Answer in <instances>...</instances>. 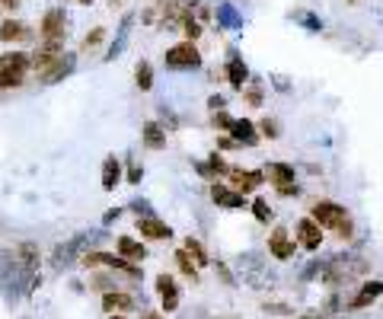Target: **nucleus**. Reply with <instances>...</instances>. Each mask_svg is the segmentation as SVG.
I'll return each instance as SVG.
<instances>
[{"mask_svg": "<svg viewBox=\"0 0 383 319\" xmlns=\"http://www.w3.org/2000/svg\"><path fill=\"white\" fill-rule=\"evenodd\" d=\"M361 274H371V262L361 259V255H351V252L336 255V259L323 262V268H319V278H323L329 287H342V284L361 278Z\"/></svg>", "mask_w": 383, "mask_h": 319, "instance_id": "1", "label": "nucleus"}, {"mask_svg": "<svg viewBox=\"0 0 383 319\" xmlns=\"http://www.w3.org/2000/svg\"><path fill=\"white\" fill-rule=\"evenodd\" d=\"M106 233L103 230H90V233H80V237H74L71 243H61V246L55 249V255H51V265H55L58 272L61 268H67V265L74 262L77 255L84 252V246H96V243H103Z\"/></svg>", "mask_w": 383, "mask_h": 319, "instance_id": "2", "label": "nucleus"}, {"mask_svg": "<svg viewBox=\"0 0 383 319\" xmlns=\"http://www.w3.org/2000/svg\"><path fill=\"white\" fill-rule=\"evenodd\" d=\"M262 176H265V179L275 185V191L284 195V198H297L300 195L297 173H294V166L291 163H269L265 169H262Z\"/></svg>", "mask_w": 383, "mask_h": 319, "instance_id": "3", "label": "nucleus"}, {"mask_svg": "<svg viewBox=\"0 0 383 319\" xmlns=\"http://www.w3.org/2000/svg\"><path fill=\"white\" fill-rule=\"evenodd\" d=\"M80 259H84V265H86V268H99V265H106V268H112V272H122L125 278H140V268H138L134 262L122 259V255L103 252V249H93V252H84Z\"/></svg>", "mask_w": 383, "mask_h": 319, "instance_id": "4", "label": "nucleus"}, {"mask_svg": "<svg viewBox=\"0 0 383 319\" xmlns=\"http://www.w3.org/2000/svg\"><path fill=\"white\" fill-rule=\"evenodd\" d=\"M29 55L23 51H13V55H0V90H13L23 83L26 77V67H29Z\"/></svg>", "mask_w": 383, "mask_h": 319, "instance_id": "5", "label": "nucleus"}, {"mask_svg": "<svg viewBox=\"0 0 383 319\" xmlns=\"http://www.w3.org/2000/svg\"><path fill=\"white\" fill-rule=\"evenodd\" d=\"M310 217L319 224V230H338L345 220H351V214H348L342 204H336V201H317L313 204V211H310Z\"/></svg>", "mask_w": 383, "mask_h": 319, "instance_id": "6", "label": "nucleus"}, {"mask_svg": "<svg viewBox=\"0 0 383 319\" xmlns=\"http://www.w3.org/2000/svg\"><path fill=\"white\" fill-rule=\"evenodd\" d=\"M227 179H230V189H234L236 195H253V191L265 182L262 169H243V166H230V169H227Z\"/></svg>", "mask_w": 383, "mask_h": 319, "instance_id": "7", "label": "nucleus"}, {"mask_svg": "<svg viewBox=\"0 0 383 319\" xmlns=\"http://www.w3.org/2000/svg\"><path fill=\"white\" fill-rule=\"evenodd\" d=\"M236 265H240V274H243L253 287H271V284H275V278H271L275 272H265V268H262L259 255H240Z\"/></svg>", "mask_w": 383, "mask_h": 319, "instance_id": "8", "label": "nucleus"}, {"mask_svg": "<svg viewBox=\"0 0 383 319\" xmlns=\"http://www.w3.org/2000/svg\"><path fill=\"white\" fill-rule=\"evenodd\" d=\"M163 61L169 64V67H201V55H198L195 42H179V45H173L163 55Z\"/></svg>", "mask_w": 383, "mask_h": 319, "instance_id": "9", "label": "nucleus"}, {"mask_svg": "<svg viewBox=\"0 0 383 319\" xmlns=\"http://www.w3.org/2000/svg\"><path fill=\"white\" fill-rule=\"evenodd\" d=\"M294 237H297L300 249H307V252H317L323 246V230H319V224L313 217H300L297 227H294Z\"/></svg>", "mask_w": 383, "mask_h": 319, "instance_id": "10", "label": "nucleus"}, {"mask_svg": "<svg viewBox=\"0 0 383 319\" xmlns=\"http://www.w3.org/2000/svg\"><path fill=\"white\" fill-rule=\"evenodd\" d=\"M64 32H67V13L61 7L48 10L45 19H42V38H45V42H61Z\"/></svg>", "mask_w": 383, "mask_h": 319, "instance_id": "11", "label": "nucleus"}, {"mask_svg": "<svg viewBox=\"0 0 383 319\" xmlns=\"http://www.w3.org/2000/svg\"><path fill=\"white\" fill-rule=\"evenodd\" d=\"M157 294H160V303H163V310L166 313H176L179 310V284H176V278L173 274H157Z\"/></svg>", "mask_w": 383, "mask_h": 319, "instance_id": "12", "label": "nucleus"}, {"mask_svg": "<svg viewBox=\"0 0 383 319\" xmlns=\"http://www.w3.org/2000/svg\"><path fill=\"white\" fill-rule=\"evenodd\" d=\"M269 252L278 259V262H288L291 255H294V243H291V237H288V227H275L269 233Z\"/></svg>", "mask_w": 383, "mask_h": 319, "instance_id": "13", "label": "nucleus"}, {"mask_svg": "<svg viewBox=\"0 0 383 319\" xmlns=\"http://www.w3.org/2000/svg\"><path fill=\"white\" fill-rule=\"evenodd\" d=\"M224 71H227V80H230V86H234V90H243V83L249 80V67H246V61L240 58V51H236V48H230Z\"/></svg>", "mask_w": 383, "mask_h": 319, "instance_id": "14", "label": "nucleus"}, {"mask_svg": "<svg viewBox=\"0 0 383 319\" xmlns=\"http://www.w3.org/2000/svg\"><path fill=\"white\" fill-rule=\"evenodd\" d=\"M74 64H77V55H74V51H67V55H61V58H58V61L51 64V67H48V71L42 73V77H38V80L45 83V86H51V83L64 80L67 73L74 71Z\"/></svg>", "mask_w": 383, "mask_h": 319, "instance_id": "15", "label": "nucleus"}, {"mask_svg": "<svg viewBox=\"0 0 383 319\" xmlns=\"http://www.w3.org/2000/svg\"><path fill=\"white\" fill-rule=\"evenodd\" d=\"M61 55H64V51H61V42H45V45L38 48L36 55L29 58V61H32V67H36L38 77H42V73H45L48 67H51V64H55Z\"/></svg>", "mask_w": 383, "mask_h": 319, "instance_id": "16", "label": "nucleus"}, {"mask_svg": "<svg viewBox=\"0 0 383 319\" xmlns=\"http://www.w3.org/2000/svg\"><path fill=\"white\" fill-rule=\"evenodd\" d=\"M230 137L236 141V147H256L259 144V131H256V125L249 119H234V125H230Z\"/></svg>", "mask_w": 383, "mask_h": 319, "instance_id": "17", "label": "nucleus"}, {"mask_svg": "<svg viewBox=\"0 0 383 319\" xmlns=\"http://www.w3.org/2000/svg\"><path fill=\"white\" fill-rule=\"evenodd\" d=\"M192 7H195V0H166V7H163V23H166V26H182V19L192 16Z\"/></svg>", "mask_w": 383, "mask_h": 319, "instance_id": "18", "label": "nucleus"}, {"mask_svg": "<svg viewBox=\"0 0 383 319\" xmlns=\"http://www.w3.org/2000/svg\"><path fill=\"white\" fill-rule=\"evenodd\" d=\"M195 169H198V176H201V179H211V182H217L221 176H227V169H230V166H227L224 156L214 150V154L208 156V160H198Z\"/></svg>", "mask_w": 383, "mask_h": 319, "instance_id": "19", "label": "nucleus"}, {"mask_svg": "<svg viewBox=\"0 0 383 319\" xmlns=\"http://www.w3.org/2000/svg\"><path fill=\"white\" fill-rule=\"evenodd\" d=\"M383 297V281H367L361 291L348 300V310H365V307H371L374 300H380Z\"/></svg>", "mask_w": 383, "mask_h": 319, "instance_id": "20", "label": "nucleus"}, {"mask_svg": "<svg viewBox=\"0 0 383 319\" xmlns=\"http://www.w3.org/2000/svg\"><path fill=\"white\" fill-rule=\"evenodd\" d=\"M138 230L144 239H169L173 237V230H169L160 217H138Z\"/></svg>", "mask_w": 383, "mask_h": 319, "instance_id": "21", "label": "nucleus"}, {"mask_svg": "<svg viewBox=\"0 0 383 319\" xmlns=\"http://www.w3.org/2000/svg\"><path fill=\"white\" fill-rule=\"evenodd\" d=\"M211 201H214L217 208H243V195H236L234 189H227V185H221V182H214L211 185Z\"/></svg>", "mask_w": 383, "mask_h": 319, "instance_id": "22", "label": "nucleus"}, {"mask_svg": "<svg viewBox=\"0 0 383 319\" xmlns=\"http://www.w3.org/2000/svg\"><path fill=\"white\" fill-rule=\"evenodd\" d=\"M122 182V160L115 154H109L103 160V189L106 191H115V185Z\"/></svg>", "mask_w": 383, "mask_h": 319, "instance_id": "23", "label": "nucleus"}, {"mask_svg": "<svg viewBox=\"0 0 383 319\" xmlns=\"http://www.w3.org/2000/svg\"><path fill=\"white\" fill-rule=\"evenodd\" d=\"M103 310L112 316V313H125V310H134V297L125 291H109L103 297Z\"/></svg>", "mask_w": 383, "mask_h": 319, "instance_id": "24", "label": "nucleus"}, {"mask_svg": "<svg viewBox=\"0 0 383 319\" xmlns=\"http://www.w3.org/2000/svg\"><path fill=\"white\" fill-rule=\"evenodd\" d=\"M29 38H32V32L23 23H16V19H3L0 23V42H29Z\"/></svg>", "mask_w": 383, "mask_h": 319, "instance_id": "25", "label": "nucleus"}, {"mask_svg": "<svg viewBox=\"0 0 383 319\" xmlns=\"http://www.w3.org/2000/svg\"><path fill=\"white\" fill-rule=\"evenodd\" d=\"M119 255L122 259H128V262H144L147 259V249H144V243H138V239H131V237H119Z\"/></svg>", "mask_w": 383, "mask_h": 319, "instance_id": "26", "label": "nucleus"}, {"mask_svg": "<svg viewBox=\"0 0 383 319\" xmlns=\"http://www.w3.org/2000/svg\"><path fill=\"white\" fill-rule=\"evenodd\" d=\"M140 137H144V147H150V150H163L166 147V131L160 128V121H147Z\"/></svg>", "mask_w": 383, "mask_h": 319, "instance_id": "27", "label": "nucleus"}, {"mask_svg": "<svg viewBox=\"0 0 383 319\" xmlns=\"http://www.w3.org/2000/svg\"><path fill=\"white\" fill-rule=\"evenodd\" d=\"M131 23H134V16H131V13H128V16L122 19V26H119V36H115V45L109 48V51H106V61H115V58H119V55H122V51H125V42H128Z\"/></svg>", "mask_w": 383, "mask_h": 319, "instance_id": "28", "label": "nucleus"}, {"mask_svg": "<svg viewBox=\"0 0 383 319\" xmlns=\"http://www.w3.org/2000/svg\"><path fill=\"white\" fill-rule=\"evenodd\" d=\"M182 249H186V255L198 265V272H201V268L211 262V259H208V252H205V246H201L195 237H186V239H182Z\"/></svg>", "mask_w": 383, "mask_h": 319, "instance_id": "29", "label": "nucleus"}, {"mask_svg": "<svg viewBox=\"0 0 383 319\" xmlns=\"http://www.w3.org/2000/svg\"><path fill=\"white\" fill-rule=\"evenodd\" d=\"M217 13H221V26H227V29H240V26H243L240 13H236L230 3H221V7H217Z\"/></svg>", "mask_w": 383, "mask_h": 319, "instance_id": "30", "label": "nucleus"}, {"mask_svg": "<svg viewBox=\"0 0 383 319\" xmlns=\"http://www.w3.org/2000/svg\"><path fill=\"white\" fill-rule=\"evenodd\" d=\"M134 71H138V73H134V80H138L140 90H150V86H153V67H150L147 61H140Z\"/></svg>", "mask_w": 383, "mask_h": 319, "instance_id": "31", "label": "nucleus"}, {"mask_svg": "<svg viewBox=\"0 0 383 319\" xmlns=\"http://www.w3.org/2000/svg\"><path fill=\"white\" fill-rule=\"evenodd\" d=\"M176 265L182 268V274H188V278H192V281L198 278V265L186 255V249H176Z\"/></svg>", "mask_w": 383, "mask_h": 319, "instance_id": "32", "label": "nucleus"}, {"mask_svg": "<svg viewBox=\"0 0 383 319\" xmlns=\"http://www.w3.org/2000/svg\"><path fill=\"white\" fill-rule=\"evenodd\" d=\"M253 217L259 220V224H271V217H275V214H271V208H269V201H265V198H256L253 201Z\"/></svg>", "mask_w": 383, "mask_h": 319, "instance_id": "33", "label": "nucleus"}, {"mask_svg": "<svg viewBox=\"0 0 383 319\" xmlns=\"http://www.w3.org/2000/svg\"><path fill=\"white\" fill-rule=\"evenodd\" d=\"M182 32H186L188 42H195V38L201 36V23H198L195 16H186V19H182Z\"/></svg>", "mask_w": 383, "mask_h": 319, "instance_id": "34", "label": "nucleus"}, {"mask_svg": "<svg viewBox=\"0 0 383 319\" xmlns=\"http://www.w3.org/2000/svg\"><path fill=\"white\" fill-rule=\"evenodd\" d=\"M259 131H262V137H269V141H275V137L281 134L278 119H262V121H259Z\"/></svg>", "mask_w": 383, "mask_h": 319, "instance_id": "35", "label": "nucleus"}, {"mask_svg": "<svg viewBox=\"0 0 383 319\" xmlns=\"http://www.w3.org/2000/svg\"><path fill=\"white\" fill-rule=\"evenodd\" d=\"M262 99H265V90H262V83L256 80L253 86L246 90V102H249V106H262Z\"/></svg>", "mask_w": 383, "mask_h": 319, "instance_id": "36", "label": "nucleus"}, {"mask_svg": "<svg viewBox=\"0 0 383 319\" xmlns=\"http://www.w3.org/2000/svg\"><path fill=\"white\" fill-rule=\"evenodd\" d=\"M211 125H214V128H221V131H230L234 119H230V115H227V112L221 109V112H214V115H211Z\"/></svg>", "mask_w": 383, "mask_h": 319, "instance_id": "37", "label": "nucleus"}, {"mask_svg": "<svg viewBox=\"0 0 383 319\" xmlns=\"http://www.w3.org/2000/svg\"><path fill=\"white\" fill-rule=\"evenodd\" d=\"M131 211H134L138 217H153V208H150L147 201H140V198H134V201H131Z\"/></svg>", "mask_w": 383, "mask_h": 319, "instance_id": "38", "label": "nucleus"}, {"mask_svg": "<svg viewBox=\"0 0 383 319\" xmlns=\"http://www.w3.org/2000/svg\"><path fill=\"white\" fill-rule=\"evenodd\" d=\"M103 38H106V29H93V32H86L84 45H86V48H93V45H99Z\"/></svg>", "mask_w": 383, "mask_h": 319, "instance_id": "39", "label": "nucleus"}, {"mask_svg": "<svg viewBox=\"0 0 383 319\" xmlns=\"http://www.w3.org/2000/svg\"><path fill=\"white\" fill-rule=\"evenodd\" d=\"M125 179H128L131 185H138L140 179H144V166H138V163H131V166H128V176H125Z\"/></svg>", "mask_w": 383, "mask_h": 319, "instance_id": "40", "label": "nucleus"}, {"mask_svg": "<svg viewBox=\"0 0 383 319\" xmlns=\"http://www.w3.org/2000/svg\"><path fill=\"white\" fill-rule=\"evenodd\" d=\"M262 310L265 313H291L288 303H262Z\"/></svg>", "mask_w": 383, "mask_h": 319, "instance_id": "41", "label": "nucleus"}, {"mask_svg": "<svg viewBox=\"0 0 383 319\" xmlns=\"http://www.w3.org/2000/svg\"><path fill=\"white\" fill-rule=\"evenodd\" d=\"M336 233H338V239H351V233H355V224H351V220H345V224H342Z\"/></svg>", "mask_w": 383, "mask_h": 319, "instance_id": "42", "label": "nucleus"}, {"mask_svg": "<svg viewBox=\"0 0 383 319\" xmlns=\"http://www.w3.org/2000/svg\"><path fill=\"white\" fill-rule=\"evenodd\" d=\"M119 217H122V208H109V211H106V214H103V224H106V227H109V224H115V220H119Z\"/></svg>", "mask_w": 383, "mask_h": 319, "instance_id": "43", "label": "nucleus"}, {"mask_svg": "<svg viewBox=\"0 0 383 319\" xmlns=\"http://www.w3.org/2000/svg\"><path fill=\"white\" fill-rule=\"evenodd\" d=\"M208 106H211V112H221L227 106V99L221 96V93H217V96H211V99H208Z\"/></svg>", "mask_w": 383, "mask_h": 319, "instance_id": "44", "label": "nucleus"}, {"mask_svg": "<svg viewBox=\"0 0 383 319\" xmlns=\"http://www.w3.org/2000/svg\"><path fill=\"white\" fill-rule=\"evenodd\" d=\"M217 150H236L234 137H217Z\"/></svg>", "mask_w": 383, "mask_h": 319, "instance_id": "45", "label": "nucleus"}, {"mask_svg": "<svg viewBox=\"0 0 383 319\" xmlns=\"http://www.w3.org/2000/svg\"><path fill=\"white\" fill-rule=\"evenodd\" d=\"M217 272H221V278H224L227 284H234V274H230V268H227L224 262H217Z\"/></svg>", "mask_w": 383, "mask_h": 319, "instance_id": "46", "label": "nucleus"}, {"mask_svg": "<svg viewBox=\"0 0 383 319\" xmlns=\"http://www.w3.org/2000/svg\"><path fill=\"white\" fill-rule=\"evenodd\" d=\"M297 319H326V313L323 310H307V313H300Z\"/></svg>", "mask_w": 383, "mask_h": 319, "instance_id": "47", "label": "nucleus"}, {"mask_svg": "<svg viewBox=\"0 0 383 319\" xmlns=\"http://www.w3.org/2000/svg\"><path fill=\"white\" fill-rule=\"evenodd\" d=\"M93 287H99V291H106V294H109L112 281H109V278H96V281H93Z\"/></svg>", "mask_w": 383, "mask_h": 319, "instance_id": "48", "label": "nucleus"}, {"mask_svg": "<svg viewBox=\"0 0 383 319\" xmlns=\"http://www.w3.org/2000/svg\"><path fill=\"white\" fill-rule=\"evenodd\" d=\"M275 86H278V90H288V86H291L288 77H275Z\"/></svg>", "mask_w": 383, "mask_h": 319, "instance_id": "49", "label": "nucleus"}, {"mask_svg": "<svg viewBox=\"0 0 383 319\" xmlns=\"http://www.w3.org/2000/svg\"><path fill=\"white\" fill-rule=\"evenodd\" d=\"M304 23H307L310 29H319V26H323V23H317V16H304Z\"/></svg>", "mask_w": 383, "mask_h": 319, "instance_id": "50", "label": "nucleus"}, {"mask_svg": "<svg viewBox=\"0 0 383 319\" xmlns=\"http://www.w3.org/2000/svg\"><path fill=\"white\" fill-rule=\"evenodd\" d=\"M140 319H163V316H160V313H153V310H144V313H140Z\"/></svg>", "mask_w": 383, "mask_h": 319, "instance_id": "51", "label": "nucleus"}, {"mask_svg": "<svg viewBox=\"0 0 383 319\" xmlns=\"http://www.w3.org/2000/svg\"><path fill=\"white\" fill-rule=\"evenodd\" d=\"M3 3H7V7H16L19 0H0V7H3Z\"/></svg>", "mask_w": 383, "mask_h": 319, "instance_id": "52", "label": "nucleus"}, {"mask_svg": "<svg viewBox=\"0 0 383 319\" xmlns=\"http://www.w3.org/2000/svg\"><path fill=\"white\" fill-rule=\"evenodd\" d=\"M109 319H125V316H122V313H112V316H109Z\"/></svg>", "mask_w": 383, "mask_h": 319, "instance_id": "53", "label": "nucleus"}, {"mask_svg": "<svg viewBox=\"0 0 383 319\" xmlns=\"http://www.w3.org/2000/svg\"><path fill=\"white\" fill-rule=\"evenodd\" d=\"M109 3H112V7H115V3H122V0H109Z\"/></svg>", "mask_w": 383, "mask_h": 319, "instance_id": "54", "label": "nucleus"}, {"mask_svg": "<svg viewBox=\"0 0 383 319\" xmlns=\"http://www.w3.org/2000/svg\"><path fill=\"white\" fill-rule=\"evenodd\" d=\"M80 3H93V0H80Z\"/></svg>", "mask_w": 383, "mask_h": 319, "instance_id": "55", "label": "nucleus"}]
</instances>
